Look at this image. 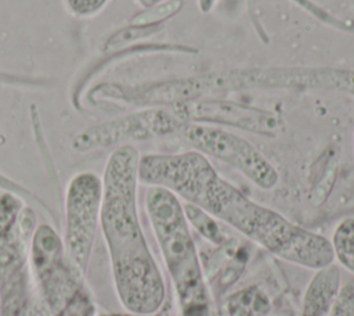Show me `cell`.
<instances>
[{
    "label": "cell",
    "instance_id": "cell-16",
    "mask_svg": "<svg viewBox=\"0 0 354 316\" xmlns=\"http://www.w3.org/2000/svg\"><path fill=\"white\" fill-rule=\"evenodd\" d=\"M57 316H97L94 302L87 288L82 287Z\"/></svg>",
    "mask_w": 354,
    "mask_h": 316
},
{
    "label": "cell",
    "instance_id": "cell-2",
    "mask_svg": "<svg viewBox=\"0 0 354 316\" xmlns=\"http://www.w3.org/2000/svg\"><path fill=\"white\" fill-rule=\"evenodd\" d=\"M199 208L283 262L313 272L333 263L329 238L253 201L221 176Z\"/></svg>",
    "mask_w": 354,
    "mask_h": 316
},
{
    "label": "cell",
    "instance_id": "cell-14",
    "mask_svg": "<svg viewBox=\"0 0 354 316\" xmlns=\"http://www.w3.org/2000/svg\"><path fill=\"white\" fill-rule=\"evenodd\" d=\"M183 204H184V212L189 226H192L203 238L213 243L214 245H220L225 243L227 240L225 233L221 229V226L217 223L218 220L214 216H212L205 209L194 204H188V202H183Z\"/></svg>",
    "mask_w": 354,
    "mask_h": 316
},
{
    "label": "cell",
    "instance_id": "cell-19",
    "mask_svg": "<svg viewBox=\"0 0 354 316\" xmlns=\"http://www.w3.org/2000/svg\"><path fill=\"white\" fill-rule=\"evenodd\" d=\"M199 8L202 12H207L213 8V6L217 3V0H198Z\"/></svg>",
    "mask_w": 354,
    "mask_h": 316
},
{
    "label": "cell",
    "instance_id": "cell-1",
    "mask_svg": "<svg viewBox=\"0 0 354 316\" xmlns=\"http://www.w3.org/2000/svg\"><path fill=\"white\" fill-rule=\"evenodd\" d=\"M140 157L133 144L118 146L108 155L101 176L100 231L120 305L126 312L153 315L165 305L167 290L140 218Z\"/></svg>",
    "mask_w": 354,
    "mask_h": 316
},
{
    "label": "cell",
    "instance_id": "cell-17",
    "mask_svg": "<svg viewBox=\"0 0 354 316\" xmlns=\"http://www.w3.org/2000/svg\"><path fill=\"white\" fill-rule=\"evenodd\" d=\"M109 0H64L66 11L75 18L87 19L100 14Z\"/></svg>",
    "mask_w": 354,
    "mask_h": 316
},
{
    "label": "cell",
    "instance_id": "cell-4",
    "mask_svg": "<svg viewBox=\"0 0 354 316\" xmlns=\"http://www.w3.org/2000/svg\"><path fill=\"white\" fill-rule=\"evenodd\" d=\"M177 134L192 150L231 166L260 190H272L279 183V173L272 162L241 134L221 126L189 121L183 123Z\"/></svg>",
    "mask_w": 354,
    "mask_h": 316
},
{
    "label": "cell",
    "instance_id": "cell-7",
    "mask_svg": "<svg viewBox=\"0 0 354 316\" xmlns=\"http://www.w3.org/2000/svg\"><path fill=\"white\" fill-rule=\"evenodd\" d=\"M33 279L40 291L41 304L57 316L71 298L83 287V276L66 256L62 238L46 223L35 227L30 241Z\"/></svg>",
    "mask_w": 354,
    "mask_h": 316
},
{
    "label": "cell",
    "instance_id": "cell-18",
    "mask_svg": "<svg viewBox=\"0 0 354 316\" xmlns=\"http://www.w3.org/2000/svg\"><path fill=\"white\" fill-rule=\"evenodd\" d=\"M329 316H354V280L342 284Z\"/></svg>",
    "mask_w": 354,
    "mask_h": 316
},
{
    "label": "cell",
    "instance_id": "cell-9",
    "mask_svg": "<svg viewBox=\"0 0 354 316\" xmlns=\"http://www.w3.org/2000/svg\"><path fill=\"white\" fill-rule=\"evenodd\" d=\"M189 122L232 126L261 136H277L282 130L281 118L267 109L249 107L230 100L198 98L173 105Z\"/></svg>",
    "mask_w": 354,
    "mask_h": 316
},
{
    "label": "cell",
    "instance_id": "cell-8",
    "mask_svg": "<svg viewBox=\"0 0 354 316\" xmlns=\"http://www.w3.org/2000/svg\"><path fill=\"white\" fill-rule=\"evenodd\" d=\"M184 122L187 121L173 105L147 108L76 133L72 139V148L86 152L111 146L130 144V141L177 134Z\"/></svg>",
    "mask_w": 354,
    "mask_h": 316
},
{
    "label": "cell",
    "instance_id": "cell-12",
    "mask_svg": "<svg viewBox=\"0 0 354 316\" xmlns=\"http://www.w3.org/2000/svg\"><path fill=\"white\" fill-rule=\"evenodd\" d=\"M333 262L354 276V218L342 219L329 238Z\"/></svg>",
    "mask_w": 354,
    "mask_h": 316
},
{
    "label": "cell",
    "instance_id": "cell-3",
    "mask_svg": "<svg viewBox=\"0 0 354 316\" xmlns=\"http://www.w3.org/2000/svg\"><path fill=\"white\" fill-rule=\"evenodd\" d=\"M144 209L181 312L205 316L209 292L183 201L163 187L148 186Z\"/></svg>",
    "mask_w": 354,
    "mask_h": 316
},
{
    "label": "cell",
    "instance_id": "cell-13",
    "mask_svg": "<svg viewBox=\"0 0 354 316\" xmlns=\"http://www.w3.org/2000/svg\"><path fill=\"white\" fill-rule=\"evenodd\" d=\"M313 89L339 90L354 97V71L336 68H313L310 75Z\"/></svg>",
    "mask_w": 354,
    "mask_h": 316
},
{
    "label": "cell",
    "instance_id": "cell-15",
    "mask_svg": "<svg viewBox=\"0 0 354 316\" xmlns=\"http://www.w3.org/2000/svg\"><path fill=\"white\" fill-rule=\"evenodd\" d=\"M183 6L181 0H167L160 4H156L149 8H144L141 12H138L133 19L131 24L137 26H149L155 25L160 21L167 19L173 14H176L180 7Z\"/></svg>",
    "mask_w": 354,
    "mask_h": 316
},
{
    "label": "cell",
    "instance_id": "cell-5",
    "mask_svg": "<svg viewBox=\"0 0 354 316\" xmlns=\"http://www.w3.org/2000/svg\"><path fill=\"white\" fill-rule=\"evenodd\" d=\"M102 180L94 172L73 175L65 190L64 247L68 259L84 277L100 230Z\"/></svg>",
    "mask_w": 354,
    "mask_h": 316
},
{
    "label": "cell",
    "instance_id": "cell-20",
    "mask_svg": "<svg viewBox=\"0 0 354 316\" xmlns=\"http://www.w3.org/2000/svg\"><path fill=\"white\" fill-rule=\"evenodd\" d=\"M98 316H155V313L153 315H137V313L126 312V313H101Z\"/></svg>",
    "mask_w": 354,
    "mask_h": 316
},
{
    "label": "cell",
    "instance_id": "cell-6",
    "mask_svg": "<svg viewBox=\"0 0 354 316\" xmlns=\"http://www.w3.org/2000/svg\"><path fill=\"white\" fill-rule=\"evenodd\" d=\"M210 159L188 150L173 154H145L140 157L138 179L148 186L163 187L183 202L201 207L207 190L218 177Z\"/></svg>",
    "mask_w": 354,
    "mask_h": 316
},
{
    "label": "cell",
    "instance_id": "cell-11",
    "mask_svg": "<svg viewBox=\"0 0 354 316\" xmlns=\"http://www.w3.org/2000/svg\"><path fill=\"white\" fill-rule=\"evenodd\" d=\"M270 309L267 294L256 286L235 291L223 302V316H264Z\"/></svg>",
    "mask_w": 354,
    "mask_h": 316
},
{
    "label": "cell",
    "instance_id": "cell-10",
    "mask_svg": "<svg viewBox=\"0 0 354 316\" xmlns=\"http://www.w3.org/2000/svg\"><path fill=\"white\" fill-rule=\"evenodd\" d=\"M340 288L342 274L335 262L315 270L304 291L301 316H329Z\"/></svg>",
    "mask_w": 354,
    "mask_h": 316
}]
</instances>
